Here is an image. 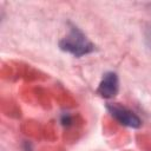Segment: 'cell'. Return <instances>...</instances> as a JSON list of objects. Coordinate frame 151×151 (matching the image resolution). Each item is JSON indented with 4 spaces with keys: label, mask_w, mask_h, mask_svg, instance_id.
I'll return each mask as SVG.
<instances>
[{
    "label": "cell",
    "mask_w": 151,
    "mask_h": 151,
    "mask_svg": "<svg viewBox=\"0 0 151 151\" xmlns=\"http://www.w3.org/2000/svg\"><path fill=\"white\" fill-rule=\"evenodd\" d=\"M107 111L110 112V114L117 120L122 125H125V126H129V127H139L142 122L139 119V117L133 113L131 110L122 106V105H118V104H107L106 106Z\"/></svg>",
    "instance_id": "cell-2"
},
{
    "label": "cell",
    "mask_w": 151,
    "mask_h": 151,
    "mask_svg": "<svg viewBox=\"0 0 151 151\" xmlns=\"http://www.w3.org/2000/svg\"><path fill=\"white\" fill-rule=\"evenodd\" d=\"M59 46L63 51L74 57H83L94 51V45L74 25L70 26L68 33L59 41Z\"/></svg>",
    "instance_id": "cell-1"
},
{
    "label": "cell",
    "mask_w": 151,
    "mask_h": 151,
    "mask_svg": "<svg viewBox=\"0 0 151 151\" xmlns=\"http://www.w3.org/2000/svg\"><path fill=\"white\" fill-rule=\"evenodd\" d=\"M118 90H119V80L117 73L106 72L103 76L101 81L99 83L97 92L104 98H112L118 93Z\"/></svg>",
    "instance_id": "cell-3"
},
{
    "label": "cell",
    "mask_w": 151,
    "mask_h": 151,
    "mask_svg": "<svg viewBox=\"0 0 151 151\" xmlns=\"http://www.w3.org/2000/svg\"><path fill=\"white\" fill-rule=\"evenodd\" d=\"M149 39H150V41H151V34H150V37H149Z\"/></svg>",
    "instance_id": "cell-4"
}]
</instances>
